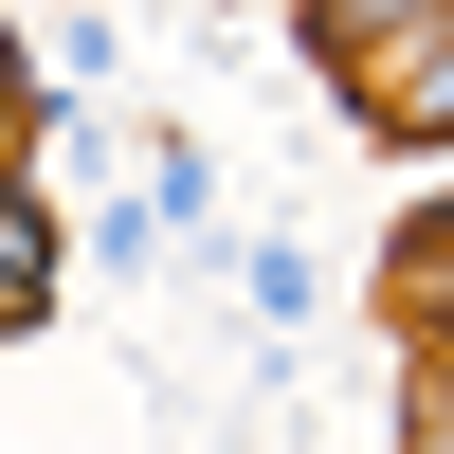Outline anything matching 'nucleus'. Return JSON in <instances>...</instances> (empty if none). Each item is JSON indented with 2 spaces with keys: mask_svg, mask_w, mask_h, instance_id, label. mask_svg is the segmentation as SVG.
Masks as SVG:
<instances>
[{
  "mask_svg": "<svg viewBox=\"0 0 454 454\" xmlns=\"http://www.w3.org/2000/svg\"><path fill=\"white\" fill-rule=\"evenodd\" d=\"M364 91H382V128H454V19H436V36H400Z\"/></svg>",
  "mask_w": 454,
  "mask_h": 454,
  "instance_id": "f257e3e1",
  "label": "nucleus"
},
{
  "mask_svg": "<svg viewBox=\"0 0 454 454\" xmlns=\"http://www.w3.org/2000/svg\"><path fill=\"white\" fill-rule=\"evenodd\" d=\"M419 436H436V454H454V400H436V419H419Z\"/></svg>",
  "mask_w": 454,
  "mask_h": 454,
  "instance_id": "f03ea898",
  "label": "nucleus"
}]
</instances>
